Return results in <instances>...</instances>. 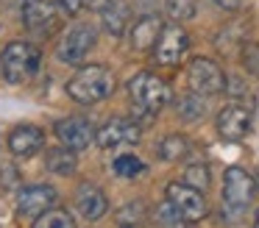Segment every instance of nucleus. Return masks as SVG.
<instances>
[{"mask_svg": "<svg viewBox=\"0 0 259 228\" xmlns=\"http://www.w3.org/2000/svg\"><path fill=\"white\" fill-rule=\"evenodd\" d=\"M114 92V75L101 64L81 67L67 83V95L78 103H98Z\"/></svg>", "mask_w": 259, "mask_h": 228, "instance_id": "nucleus-1", "label": "nucleus"}, {"mask_svg": "<svg viewBox=\"0 0 259 228\" xmlns=\"http://www.w3.org/2000/svg\"><path fill=\"white\" fill-rule=\"evenodd\" d=\"M128 95L140 114H156L170 100V86L159 75H153V72H140V75L131 78Z\"/></svg>", "mask_w": 259, "mask_h": 228, "instance_id": "nucleus-2", "label": "nucleus"}, {"mask_svg": "<svg viewBox=\"0 0 259 228\" xmlns=\"http://www.w3.org/2000/svg\"><path fill=\"white\" fill-rule=\"evenodd\" d=\"M0 70L9 83H25L39 70V50L28 42H12L6 44L0 56Z\"/></svg>", "mask_w": 259, "mask_h": 228, "instance_id": "nucleus-3", "label": "nucleus"}, {"mask_svg": "<svg viewBox=\"0 0 259 228\" xmlns=\"http://www.w3.org/2000/svg\"><path fill=\"white\" fill-rule=\"evenodd\" d=\"M167 203L176 209V214L187 222H198L201 217H206V200H203L201 189L190 187V184H167Z\"/></svg>", "mask_w": 259, "mask_h": 228, "instance_id": "nucleus-4", "label": "nucleus"}, {"mask_svg": "<svg viewBox=\"0 0 259 228\" xmlns=\"http://www.w3.org/2000/svg\"><path fill=\"white\" fill-rule=\"evenodd\" d=\"M92 44H95V31H92V25H75L59 39L56 59L62 61V64H84V59L90 56Z\"/></svg>", "mask_w": 259, "mask_h": 228, "instance_id": "nucleus-5", "label": "nucleus"}, {"mask_svg": "<svg viewBox=\"0 0 259 228\" xmlns=\"http://www.w3.org/2000/svg\"><path fill=\"white\" fill-rule=\"evenodd\" d=\"M187 81H190L192 92L198 95H218L226 86V75L212 59H192L187 67Z\"/></svg>", "mask_w": 259, "mask_h": 228, "instance_id": "nucleus-6", "label": "nucleus"}, {"mask_svg": "<svg viewBox=\"0 0 259 228\" xmlns=\"http://www.w3.org/2000/svg\"><path fill=\"white\" fill-rule=\"evenodd\" d=\"M187 48H190V36H187L184 28L167 25V28H162L156 44H153V56H156L159 64L173 67V64H179V61L184 59Z\"/></svg>", "mask_w": 259, "mask_h": 228, "instance_id": "nucleus-7", "label": "nucleus"}, {"mask_svg": "<svg viewBox=\"0 0 259 228\" xmlns=\"http://www.w3.org/2000/svg\"><path fill=\"white\" fill-rule=\"evenodd\" d=\"M256 195V181L248 175L242 167H229L223 175V200L234 209L251 203V198Z\"/></svg>", "mask_w": 259, "mask_h": 228, "instance_id": "nucleus-8", "label": "nucleus"}, {"mask_svg": "<svg viewBox=\"0 0 259 228\" xmlns=\"http://www.w3.org/2000/svg\"><path fill=\"white\" fill-rule=\"evenodd\" d=\"M251 131V111L242 109V106L231 103L226 106L223 111L218 114V133L229 142H240V139L248 136Z\"/></svg>", "mask_w": 259, "mask_h": 228, "instance_id": "nucleus-9", "label": "nucleus"}, {"mask_svg": "<svg viewBox=\"0 0 259 228\" xmlns=\"http://www.w3.org/2000/svg\"><path fill=\"white\" fill-rule=\"evenodd\" d=\"M56 136L64 148L81 150V148H90V142H95L98 133L87 120H81V117H67V120L56 122Z\"/></svg>", "mask_w": 259, "mask_h": 228, "instance_id": "nucleus-10", "label": "nucleus"}, {"mask_svg": "<svg viewBox=\"0 0 259 228\" xmlns=\"http://www.w3.org/2000/svg\"><path fill=\"white\" fill-rule=\"evenodd\" d=\"M140 139V125L125 117H114L98 131L95 142L101 148H117V145H134Z\"/></svg>", "mask_w": 259, "mask_h": 228, "instance_id": "nucleus-11", "label": "nucleus"}, {"mask_svg": "<svg viewBox=\"0 0 259 228\" xmlns=\"http://www.w3.org/2000/svg\"><path fill=\"white\" fill-rule=\"evenodd\" d=\"M9 148H12L14 156L31 159L34 153H39L45 148V131L36 125H17L9 133Z\"/></svg>", "mask_w": 259, "mask_h": 228, "instance_id": "nucleus-12", "label": "nucleus"}, {"mask_svg": "<svg viewBox=\"0 0 259 228\" xmlns=\"http://www.w3.org/2000/svg\"><path fill=\"white\" fill-rule=\"evenodd\" d=\"M23 22L34 33L53 31L56 28V9L48 0H23Z\"/></svg>", "mask_w": 259, "mask_h": 228, "instance_id": "nucleus-13", "label": "nucleus"}, {"mask_svg": "<svg viewBox=\"0 0 259 228\" xmlns=\"http://www.w3.org/2000/svg\"><path fill=\"white\" fill-rule=\"evenodd\" d=\"M53 200H56V189L48 187V184H36V187H28L20 192L17 209L20 214H42Z\"/></svg>", "mask_w": 259, "mask_h": 228, "instance_id": "nucleus-14", "label": "nucleus"}, {"mask_svg": "<svg viewBox=\"0 0 259 228\" xmlns=\"http://www.w3.org/2000/svg\"><path fill=\"white\" fill-rule=\"evenodd\" d=\"M162 28H164L162 20H159V17H153V14L137 20L134 28H131V48H137V50L153 48V44H156V39H159V33H162Z\"/></svg>", "mask_w": 259, "mask_h": 228, "instance_id": "nucleus-15", "label": "nucleus"}, {"mask_svg": "<svg viewBox=\"0 0 259 228\" xmlns=\"http://www.w3.org/2000/svg\"><path fill=\"white\" fill-rule=\"evenodd\" d=\"M75 206H78V211L87 217V220H101V217L106 214V209H109V200L98 187H81L78 198H75Z\"/></svg>", "mask_w": 259, "mask_h": 228, "instance_id": "nucleus-16", "label": "nucleus"}, {"mask_svg": "<svg viewBox=\"0 0 259 228\" xmlns=\"http://www.w3.org/2000/svg\"><path fill=\"white\" fill-rule=\"evenodd\" d=\"M190 153V139L181 136V133H170L159 142V159L164 161H179Z\"/></svg>", "mask_w": 259, "mask_h": 228, "instance_id": "nucleus-17", "label": "nucleus"}, {"mask_svg": "<svg viewBox=\"0 0 259 228\" xmlns=\"http://www.w3.org/2000/svg\"><path fill=\"white\" fill-rule=\"evenodd\" d=\"M48 170L59 172V175H70V172H75V153L70 148H53L48 150Z\"/></svg>", "mask_w": 259, "mask_h": 228, "instance_id": "nucleus-18", "label": "nucleus"}, {"mask_svg": "<svg viewBox=\"0 0 259 228\" xmlns=\"http://www.w3.org/2000/svg\"><path fill=\"white\" fill-rule=\"evenodd\" d=\"M101 17H103V25H106V31L123 33V31H125V22H128V9H125L123 3H117V0H112V3H109L106 9L101 11Z\"/></svg>", "mask_w": 259, "mask_h": 228, "instance_id": "nucleus-19", "label": "nucleus"}, {"mask_svg": "<svg viewBox=\"0 0 259 228\" xmlns=\"http://www.w3.org/2000/svg\"><path fill=\"white\" fill-rule=\"evenodd\" d=\"M34 228H73V217L64 209H53V211H42L34 220Z\"/></svg>", "mask_w": 259, "mask_h": 228, "instance_id": "nucleus-20", "label": "nucleus"}, {"mask_svg": "<svg viewBox=\"0 0 259 228\" xmlns=\"http://www.w3.org/2000/svg\"><path fill=\"white\" fill-rule=\"evenodd\" d=\"M142 170H145V164H142L137 156H117V159H114V172H117L120 178H137Z\"/></svg>", "mask_w": 259, "mask_h": 228, "instance_id": "nucleus-21", "label": "nucleus"}, {"mask_svg": "<svg viewBox=\"0 0 259 228\" xmlns=\"http://www.w3.org/2000/svg\"><path fill=\"white\" fill-rule=\"evenodd\" d=\"M167 6V14L176 20H190L195 17V0H164Z\"/></svg>", "mask_w": 259, "mask_h": 228, "instance_id": "nucleus-22", "label": "nucleus"}, {"mask_svg": "<svg viewBox=\"0 0 259 228\" xmlns=\"http://www.w3.org/2000/svg\"><path fill=\"white\" fill-rule=\"evenodd\" d=\"M184 181L190 184V187H195V189H206L209 187V170L203 164H192V167H187Z\"/></svg>", "mask_w": 259, "mask_h": 228, "instance_id": "nucleus-23", "label": "nucleus"}, {"mask_svg": "<svg viewBox=\"0 0 259 228\" xmlns=\"http://www.w3.org/2000/svg\"><path fill=\"white\" fill-rule=\"evenodd\" d=\"M179 114L184 117V120H195V117L203 114V103H198V98H181Z\"/></svg>", "mask_w": 259, "mask_h": 228, "instance_id": "nucleus-24", "label": "nucleus"}, {"mask_svg": "<svg viewBox=\"0 0 259 228\" xmlns=\"http://www.w3.org/2000/svg\"><path fill=\"white\" fill-rule=\"evenodd\" d=\"M140 211H142V206L137 203V206H125V209H120V214H117V220L123 222V225H128V222H137L140 220Z\"/></svg>", "mask_w": 259, "mask_h": 228, "instance_id": "nucleus-25", "label": "nucleus"}, {"mask_svg": "<svg viewBox=\"0 0 259 228\" xmlns=\"http://www.w3.org/2000/svg\"><path fill=\"white\" fill-rule=\"evenodd\" d=\"M245 64H248V70L259 72V44H248L245 48Z\"/></svg>", "mask_w": 259, "mask_h": 228, "instance_id": "nucleus-26", "label": "nucleus"}, {"mask_svg": "<svg viewBox=\"0 0 259 228\" xmlns=\"http://www.w3.org/2000/svg\"><path fill=\"white\" fill-rule=\"evenodd\" d=\"M56 3L62 6V9L67 11V14H78L81 6H84V0H56Z\"/></svg>", "mask_w": 259, "mask_h": 228, "instance_id": "nucleus-27", "label": "nucleus"}, {"mask_svg": "<svg viewBox=\"0 0 259 228\" xmlns=\"http://www.w3.org/2000/svg\"><path fill=\"white\" fill-rule=\"evenodd\" d=\"M109 3H112V0H84V6H87V9H92V11H103Z\"/></svg>", "mask_w": 259, "mask_h": 228, "instance_id": "nucleus-28", "label": "nucleus"}, {"mask_svg": "<svg viewBox=\"0 0 259 228\" xmlns=\"http://www.w3.org/2000/svg\"><path fill=\"white\" fill-rule=\"evenodd\" d=\"M214 3H218L220 9H226V11H237L242 6V0H214Z\"/></svg>", "mask_w": 259, "mask_h": 228, "instance_id": "nucleus-29", "label": "nucleus"}, {"mask_svg": "<svg viewBox=\"0 0 259 228\" xmlns=\"http://www.w3.org/2000/svg\"><path fill=\"white\" fill-rule=\"evenodd\" d=\"M253 228H259V211H256V217H253Z\"/></svg>", "mask_w": 259, "mask_h": 228, "instance_id": "nucleus-30", "label": "nucleus"}, {"mask_svg": "<svg viewBox=\"0 0 259 228\" xmlns=\"http://www.w3.org/2000/svg\"><path fill=\"white\" fill-rule=\"evenodd\" d=\"M256 184H259V172H256Z\"/></svg>", "mask_w": 259, "mask_h": 228, "instance_id": "nucleus-31", "label": "nucleus"}]
</instances>
